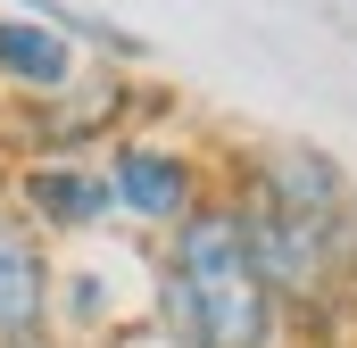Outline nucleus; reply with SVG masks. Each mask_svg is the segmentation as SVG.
I'll return each instance as SVG.
<instances>
[{"mask_svg":"<svg viewBox=\"0 0 357 348\" xmlns=\"http://www.w3.org/2000/svg\"><path fill=\"white\" fill-rule=\"evenodd\" d=\"M50 282H59V274H50V258H42L33 224L0 207V340L50 332Z\"/></svg>","mask_w":357,"mask_h":348,"instance_id":"423d86ee","label":"nucleus"},{"mask_svg":"<svg viewBox=\"0 0 357 348\" xmlns=\"http://www.w3.org/2000/svg\"><path fill=\"white\" fill-rule=\"evenodd\" d=\"M158 332L167 348H274L282 332V299L266 290L258 258L241 249V224L225 199H199L167 241Z\"/></svg>","mask_w":357,"mask_h":348,"instance_id":"f03ea898","label":"nucleus"},{"mask_svg":"<svg viewBox=\"0 0 357 348\" xmlns=\"http://www.w3.org/2000/svg\"><path fill=\"white\" fill-rule=\"evenodd\" d=\"M225 207L282 307L307 315L357 290V182L324 150H266Z\"/></svg>","mask_w":357,"mask_h":348,"instance_id":"f257e3e1","label":"nucleus"},{"mask_svg":"<svg viewBox=\"0 0 357 348\" xmlns=\"http://www.w3.org/2000/svg\"><path fill=\"white\" fill-rule=\"evenodd\" d=\"M50 307H67V324H108V282L67 274V282H50Z\"/></svg>","mask_w":357,"mask_h":348,"instance_id":"0eeeda50","label":"nucleus"},{"mask_svg":"<svg viewBox=\"0 0 357 348\" xmlns=\"http://www.w3.org/2000/svg\"><path fill=\"white\" fill-rule=\"evenodd\" d=\"M0 75H8L17 91H33V100L67 91L75 84V33H67L59 17H42V8L0 17Z\"/></svg>","mask_w":357,"mask_h":348,"instance_id":"39448f33","label":"nucleus"},{"mask_svg":"<svg viewBox=\"0 0 357 348\" xmlns=\"http://www.w3.org/2000/svg\"><path fill=\"white\" fill-rule=\"evenodd\" d=\"M0 348H59L50 332H17V340H0Z\"/></svg>","mask_w":357,"mask_h":348,"instance_id":"6e6552de","label":"nucleus"},{"mask_svg":"<svg viewBox=\"0 0 357 348\" xmlns=\"http://www.w3.org/2000/svg\"><path fill=\"white\" fill-rule=\"evenodd\" d=\"M17 207L42 232H91V224H108L116 199H108L100 158H33V166L17 174Z\"/></svg>","mask_w":357,"mask_h":348,"instance_id":"20e7f679","label":"nucleus"},{"mask_svg":"<svg viewBox=\"0 0 357 348\" xmlns=\"http://www.w3.org/2000/svg\"><path fill=\"white\" fill-rule=\"evenodd\" d=\"M100 174H108V199L142 224H183L199 207V166L183 150H158V141H116L100 158Z\"/></svg>","mask_w":357,"mask_h":348,"instance_id":"7ed1b4c3","label":"nucleus"}]
</instances>
